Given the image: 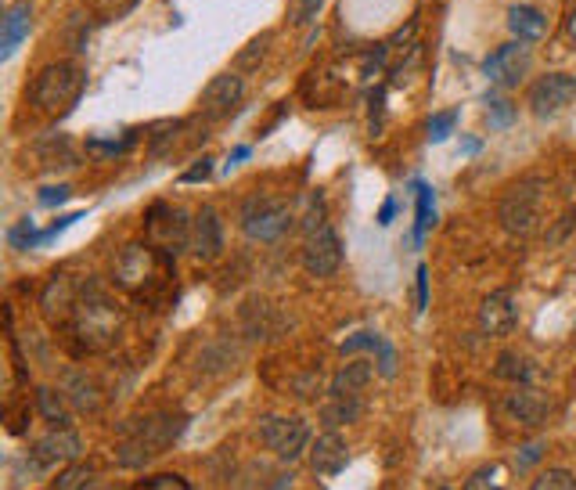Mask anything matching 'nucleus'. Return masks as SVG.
I'll list each match as a JSON object with an SVG mask.
<instances>
[{"label":"nucleus","instance_id":"f257e3e1","mask_svg":"<svg viewBox=\"0 0 576 490\" xmlns=\"http://www.w3.org/2000/svg\"><path fill=\"white\" fill-rule=\"evenodd\" d=\"M188 429V415H134L119 426L116 462L123 469H144L155 462L159 454H166L180 440V433Z\"/></svg>","mask_w":576,"mask_h":490},{"label":"nucleus","instance_id":"f03ea898","mask_svg":"<svg viewBox=\"0 0 576 490\" xmlns=\"http://www.w3.org/2000/svg\"><path fill=\"white\" fill-rule=\"evenodd\" d=\"M65 328H69V336L80 354H105L108 346L119 339L123 310L108 300L98 285H83L76 314H72V321Z\"/></svg>","mask_w":576,"mask_h":490},{"label":"nucleus","instance_id":"7ed1b4c3","mask_svg":"<svg viewBox=\"0 0 576 490\" xmlns=\"http://www.w3.org/2000/svg\"><path fill=\"white\" fill-rule=\"evenodd\" d=\"M83 87H87V73H83L76 62H54L47 69H40V76L33 80V91H29V101H33L36 112H44L51 119H62L76 109Z\"/></svg>","mask_w":576,"mask_h":490},{"label":"nucleus","instance_id":"20e7f679","mask_svg":"<svg viewBox=\"0 0 576 490\" xmlns=\"http://www.w3.org/2000/svg\"><path fill=\"white\" fill-rule=\"evenodd\" d=\"M551 184L544 177H522L512 188L504 191L501 206H497V220L512 238H530L540 224V209H544V195Z\"/></svg>","mask_w":576,"mask_h":490},{"label":"nucleus","instance_id":"39448f33","mask_svg":"<svg viewBox=\"0 0 576 490\" xmlns=\"http://www.w3.org/2000/svg\"><path fill=\"white\" fill-rule=\"evenodd\" d=\"M191 227H195V217H188V209L170 206V202H155L144 217V235H148V245L162 260H177L184 249L191 245Z\"/></svg>","mask_w":576,"mask_h":490},{"label":"nucleus","instance_id":"423d86ee","mask_svg":"<svg viewBox=\"0 0 576 490\" xmlns=\"http://www.w3.org/2000/svg\"><path fill=\"white\" fill-rule=\"evenodd\" d=\"M292 227V209L285 199H270V195H249L242 206V231L252 242H278Z\"/></svg>","mask_w":576,"mask_h":490},{"label":"nucleus","instance_id":"0eeeda50","mask_svg":"<svg viewBox=\"0 0 576 490\" xmlns=\"http://www.w3.org/2000/svg\"><path fill=\"white\" fill-rule=\"evenodd\" d=\"M260 440L278 454L281 462H296L310 447V426L296 415H267L260 418Z\"/></svg>","mask_w":576,"mask_h":490},{"label":"nucleus","instance_id":"6e6552de","mask_svg":"<svg viewBox=\"0 0 576 490\" xmlns=\"http://www.w3.org/2000/svg\"><path fill=\"white\" fill-rule=\"evenodd\" d=\"M116 282L130 292H148L159 278V253L152 245L130 242L123 245V253L116 256Z\"/></svg>","mask_w":576,"mask_h":490},{"label":"nucleus","instance_id":"1a4fd4ad","mask_svg":"<svg viewBox=\"0 0 576 490\" xmlns=\"http://www.w3.org/2000/svg\"><path fill=\"white\" fill-rule=\"evenodd\" d=\"M576 98V76L569 73H544L526 94V105L537 119H551L566 109L569 101Z\"/></svg>","mask_w":576,"mask_h":490},{"label":"nucleus","instance_id":"9d476101","mask_svg":"<svg viewBox=\"0 0 576 490\" xmlns=\"http://www.w3.org/2000/svg\"><path fill=\"white\" fill-rule=\"evenodd\" d=\"M80 451H83L80 433H72L69 426H54L44 440H36V444L29 447V469L47 472V469H54V465L72 462Z\"/></svg>","mask_w":576,"mask_h":490},{"label":"nucleus","instance_id":"9b49d317","mask_svg":"<svg viewBox=\"0 0 576 490\" xmlns=\"http://www.w3.org/2000/svg\"><path fill=\"white\" fill-rule=\"evenodd\" d=\"M303 267H306V274H314V278H328V274H335L342 267V242H339V235H335L332 224H324L306 235Z\"/></svg>","mask_w":576,"mask_h":490},{"label":"nucleus","instance_id":"f8f14e48","mask_svg":"<svg viewBox=\"0 0 576 490\" xmlns=\"http://www.w3.org/2000/svg\"><path fill=\"white\" fill-rule=\"evenodd\" d=\"M83 285L72 278V274H54L47 289L40 292V310H44L47 325H69L72 314H76V303H80Z\"/></svg>","mask_w":576,"mask_h":490},{"label":"nucleus","instance_id":"ddd939ff","mask_svg":"<svg viewBox=\"0 0 576 490\" xmlns=\"http://www.w3.org/2000/svg\"><path fill=\"white\" fill-rule=\"evenodd\" d=\"M526 69H530V44H522V40L501 44L494 55L483 62V76L501 83V87H515V83L526 76Z\"/></svg>","mask_w":576,"mask_h":490},{"label":"nucleus","instance_id":"4468645a","mask_svg":"<svg viewBox=\"0 0 576 490\" xmlns=\"http://www.w3.org/2000/svg\"><path fill=\"white\" fill-rule=\"evenodd\" d=\"M242 94H245V83H242V76H238V73H220V76H213V80L206 83L202 98H198V105H202V116H206V119H224V116H231V112L238 109Z\"/></svg>","mask_w":576,"mask_h":490},{"label":"nucleus","instance_id":"2eb2a0df","mask_svg":"<svg viewBox=\"0 0 576 490\" xmlns=\"http://www.w3.org/2000/svg\"><path fill=\"white\" fill-rule=\"evenodd\" d=\"M519 321V310H515V296L508 289L490 292L483 303H479V332L486 339H501L508 336Z\"/></svg>","mask_w":576,"mask_h":490},{"label":"nucleus","instance_id":"dca6fc26","mask_svg":"<svg viewBox=\"0 0 576 490\" xmlns=\"http://www.w3.org/2000/svg\"><path fill=\"white\" fill-rule=\"evenodd\" d=\"M504 411H508L519 426H544L551 415V400L548 393H540L537 386L522 382V386H515V390L504 397Z\"/></svg>","mask_w":576,"mask_h":490},{"label":"nucleus","instance_id":"f3484780","mask_svg":"<svg viewBox=\"0 0 576 490\" xmlns=\"http://www.w3.org/2000/svg\"><path fill=\"white\" fill-rule=\"evenodd\" d=\"M191 253L209 264V260H220L224 253V224L216 217L213 206H202L195 213V227H191Z\"/></svg>","mask_w":576,"mask_h":490},{"label":"nucleus","instance_id":"a211bd4d","mask_svg":"<svg viewBox=\"0 0 576 490\" xmlns=\"http://www.w3.org/2000/svg\"><path fill=\"white\" fill-rule=\"evenodd\" d=\"M346 462H350V447H346V440L335 429L321 433L317 444H310V469L317 476H335V472L346 469Z\"/></svg>","mask_w":576,"mask_h":490},{"label":"nucleus","instance_id":"6ab92c4d","mask_svg":"<svg viewBox=\"0 0 576 490\" xmlns=\"http://www.w3.org/2000/svg\"><path fill=\"white\" fill-rule=\"evenodd\" d=\"M29 29H33V4L29 0H18L11 4L4 22H0V62H8L11 55L18 51V44L29 37Z\"/></svg>","mask_w":576,"mask_h":490},{"label":"nucleus","instance_id":"aec40b11","mask_svg":"<svg viewBox=\"0 0 576 490\" xmlns=\"http://www.w3.org/2000/svg\"><path fill=\"white\" fill-rule=\"evenodd\" d=\"M62 393L69 397V404L76 411H101V404H105L98 382L90 379L83 368H69V372L62 375Z\"/></svg>","mask_w":576,"mask_h":490},{"label":"nucleus","instance_id":"412c9836","mask_svg":"<svg viewBox=\"0 0 576 490\" xmlns=\"http://www.w3.org/2000/svg\"><path fill=\"white\" fill-rule=\"evenodd\" d=\"M375 379V364L371 361H346L339 372L332 375L328 393H342V397H360L368 390V382Z\"/></svg>","mask_w":576,"mask_h":490},{"label":"nucleus","instance_id":"4be33fe9","mask_svg":"<svg viewBox=\"0 0 576 490\" xmlns=\"http://www.w3.org/2000/svg\"><path fill=\"white\" fill-rule=\"evenodd\" d=\"M508 29H512L515 40L533 44V40H540L548 33V19H544L537 8H530V4H515V8L508 11Z\"/></svg>","mask_w":576,"mask_h":490},{"label":"nucleus","instance_id":"5701e85b","mask_svg":"<svg viewBox=\"0 0 576 490\" xmlns=\"http://www.w3.org/2000/svg\"><path fill=\"white\" fill-rule=\"evenodd\" d=\"M360 411H364V400L360 397H342V393H328V400L321 404V422L324 429H339L357 422Z\"/></svg>","mask_w":576,"mask_h":490},{"label":"nucleus","instance_id":"b1692460","mask_svg":"<svg viewBox=\"0 0 576 490\" xmlns=\"http://www.w3.org/2000/svg\"><path fill=\"white\" fill-rule=\"evenodd\" d=\"M69 397L62 390H54V386H40L36 390V411L40 418H47L51 426H69Z\"/></svg>","mask_w":576,"mask_h":490},{"label":"nucleus","instance_id":"393cba45","mask_svg":"<svg viewBox=\"0 0 576 490\" xmlns=\"http://www.w3.org/2000/svg\"><path fill=\"white\" fill-rule=\"evenodd\" d=\"M530 361L526 357H519V354H501L497 357V364H494V375L497 379H504V382H515V386H522V382H530Z\"/></svg>","mask_w":576,"mask_h":490},{"label":"nucleus","instance_id":"a878e982","mask_svg":"<svg viewBox=\"0 0 576 490\" xmlns=\"http://www.w3.org/2000/svg\"><path fill=\"white\" fill-rule=\"evenodd\" d=\"M411 188H414V195H418V227H414V242H422L425 231L436 224V206H432V188H429V184L414 181Z\"/></svg>","mask_w":576,"mask_h":490},{"label":"nucleus","instance_id":"bb28decb","mask_svg":"<svg viewBox=\"0 0 576 490\" xmlns=\"http://www.w3.org/2000/svg\"><path fill=\"white\" fill-rule=\"evenodd\" d=\"M267 314H270L267 300H249L242 307V325H245V332H249V339L270 336V332H267Z\"/></svg>","mask_w":576,"mask_h":490},{"label":"nucleus","instance_id":"cd10ccee","mask_svg":"<svg viewBox=\"0 0 576 490\" xmlns=\"http://www.w3.org/2000/svg\"><path fill=\"white\" fill-rule=\"evenodd\" d=\"M90 483H94V465H65L54 476L51 490H87Z\"/></svg>","mask_w":576,"mask_h":490},{"label":"nucleus","instance_id":"c85d7f7f","mask_svg":"<svg viewBox=\"0 0 576 490\" xmlns=\"http://www.w3.org/2000/svg\"><path fill=\"white\" fill-rule=\"evenodd\" d=\"M465 490H508V476L504 465H483L465 480Z\"/></svg>","mask_w":576,"mask_h":490},{"label":"nucleus","instance_id":"c756f323","mask_svg":"<svg viewBox=\"0 0 576 490\" xmlns=\"http://www.w3.org/2000/svg\"><path fill=\"white\" fill-rule=\"evenodd\" d=\"M267 44H270V33H260L256 40H249V47L234 58V73H249V69H256V65L263 62V55H267Z\"/></svg>","mask_w":576,"mask_h":490},{"label":"nucleus","instance_id":"7c9ffc66","mask_svg":"<svg viewBox=\"0 0 576 490\" xmlns=\"http://www.w3.org/2000/svg\"><path fill=\"white\" fill-rule=\"evenodd\" d=\"M530 490H576V476L569 469H544Z\"/></svg>","mask_w":576,"mask_h":490},{"label":"nucleus","instance_id":"2f4dec72","mask_svg":"<svg viewBox=\"0 0 576 490\" xmlns=\"http://www.w3.org/2000/svg\"><path fill=\"white\" fill-rule=\"evenodd\" d=\"M130 490H191V483L177 472H159V476H148V480H137Z\"/></svg>","mask_w":576,"mask_h":490},{"label":"nucleus","instance_id":"473e14b6","mask_svg":"<svg viewBox=\"0 0 576 490\" xmlns=\"http://www.w3.org/2000/svg\"><path fill=\"white\" fill-rule=\"evenodd\" d=\"M378 343H382V336H375V332H368V328H360V332H353V336L339 346V354L353 357V354H360V350H371V354H375Z\"/></svg>","mask_w":576,"mask_h":490},{"label":"nucleus","instance_id":"72a5a7b5","mask_svg":"<svg viewBox=\"0 0 576 490\" xmlns=\"http://www.w3.org/2000/svg\"><path fill=\"white\" fill-rule=\"evenodd\" d=\"M454 127H458V109L436 112V116L429 119V141H447Z\"/></svg>","mask_w":576,"mask_h":490},{"label":"nucleus","instance_id":"f704fd0d","mask_svg":"<svg viewBox=\"0 0 576 490\" xmlns=\"http://www.w3.org/2000/svg\"><path fill=\"white\" fill-rule=\"evenodd\" d=\"M8 242L15 249H33V245H40V231L33 227V220H22V224H15L8 231Z\"/></svg>","mask_w":576,"mask_h":490},{"label":"nucleus","instance_id":"c9c22d12","mask_svg":"<svg viewBox=\"0 0 576 490\" xmlns=\"http://www.w3.org/2000/svg\"><path fill=\"white\" fill-rule=\"evenodd\" d=\"M375 372L382 375V379H393L396 375V350L386 343V339H382L375 350Z\"/></svg>","mask_w":576,"mask_h":490},{"label":"nucleus","instance_id":"e433bc0d","mask_svg":"<svg viewBox=\"0 0 576 490\" xmlns=\"http://www.w3.org/2000/svg\"><path fill=\"white\" fill-rule=\"evenodd\" d=\"M321 8H324V0H296V4H292V22H296V26H306V22H314L317 15H321Z\"/></svg>","mask_w":576,"mask_h":490},{"label":"nucleus","instance_id":"4c0bfd02","mask_svg":"<svg viewBox=\"0 0 576 490\" xmlns=\"http://www.w3.org/2000/svg\"><path fill=\"white\" fill-rule=\"evenodd\" d=\"M486 109L494 116V127H508V123H512V105H508L501 94H486Z\"/></svg>","mask_w":576,"mask_h":490},{"label":"nucleus","instance_id":"58836bf2","mask_svg":"<svg viewBox=\"0 0 576 490\" xmlns=\"http://www.w3.org/2000/svg\"><path fill=\"white\" fill-rule=\"evenodd\" d=\"M130 141H134V137H126V141H98V137H94V141H87V152L112 159V155H123L126 148H130Z\"/></svg>","mask_w":576,"mask_h":490},{"label":"nucleus","instance_id":"ea45409f","mask_svg":"<svg viewBox=\"0 0 576 490\" xmlns=\"http://www.w3.org/2000/svg\"><path fill=\"white\" fill-rule=\"evenodd\" d=\"M414 37H418V19L407 22L400 33H396L393 40H389V47H396V51H418V44H414Z\"/></svg>","mask_w":576,"mask_h":490},{"label":"nucleus","instance_id":"a19ab883","mask_svg":"<svg viewBox=\"0 0 576 490\" xmlns=\"http://www.w3.org/2000/svg\"><path fill=\"white\" fill-rule=\"evenodd\" d=\"M209 173H213V159H198L195 166H188V170L180 173V181H184V184H198V181H206Z\"/></svg>","mask_w":576,"mask_h":490},{"label":"nucleus","instance_id":"79ce46f5","mask_svg":"<svg viewBox=\"0 0 576 490\" xmlns=\"http://www.w3.org/2000/svg\"><path fill=\"white\" fill-rule=\"evenodd\" d=\"M540 454H544V444H526V447H522V454H519V458H515V465H519V472H526V469H530V465L537 462Z\"/></svg>","mask_w":576,"mask_h":490},{"label":"nucleus","instance_id":"37998d69","mask_svg":"<svg viewBox=\"0 0 576 490\" xmlns=\"http://www.w3.org/2000/svg\"><path fill=\"white\" fill-rule=\"evenodd\" d=\"M69 195H72V191L65 188V184H58V188H44V191H40V202H44V206H62Z\"/></svg>","mask_w":576,"mask_h":490},{"label":"nucleus","instance_id":"c03bdc74","mask_svg":"<svg viewBox=\"0 0 576 490\" xmlns=\"http://www.w3.org/2000/svg\"><path fill=\"white\" fill-rule=\"evenodd\" d=\"M418 310H425V303H429V267H418Z\"/></svg>","mask_w":576,"mask_h":490},{"label":"nucleus","instance_id":"a18cd8bd","mask_svg":"<svg viewBox=\"0 0 576 490\" xmlns=\"http://www.w3.org/2000/svg\"><path fill=\"white\" fill-rule=\"evenodd\" d=\"M393 217H396V199H386L382 202V209H378V224L389 227L393 224Z\"/></svg>","mask_w":576,"mask_h":490},{"label":"nucleus","instance_id":"49530a36","mask_svg":"<svg viewBox=\"0 0 576 490\" xmlns=\"http://www.w3.org/2000/svg\"><path fill=\"white\" fill-rule=\"evenodd\" d=\"M566 40L576 47V0H573V8L566 11Z\"/></svg>","mask_w":576,"mask_h":490},{"label":"nucleus","instance_id":"de8ad7c7","mask_svg":"<svg viewBox=\"0 0 576 490\" xmlns=\"http://www.w3.org/2000/svg\"><path fill=\"white\" fill-rule=\"evenodd\" d=\"M245 159H249V148H234L231 159H227V166H238V163H245Z\"/></svg>","mask_w":576,"mask_h":490},{"label":"nucleus","instance_id":"09e8293b","mask_svg":"<svg viewBox=\"0 0 576 490\" xmlns=\"http://www.w3.org/2000/svg\"><path fill=\"white\" fill-rule=\"evenodd\" d=\"M440 490H450V487H440Z\"/></svg>","mask_w":576,"mask_h":490}]
</instances>
